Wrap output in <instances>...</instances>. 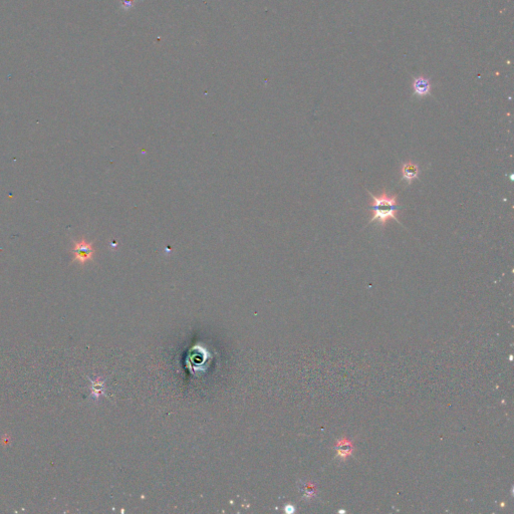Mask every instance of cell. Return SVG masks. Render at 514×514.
Masks as SVG:
<instances>
[{
    "label": "cell",
    "instance_id": "cell-4",
    "mask_svg": "<svg viewBox=\"0 0 514 514\" xmlns=\"http://www.w3.org/2000/svg\"><path fill=\"white\" fill-rule=\"evenodd\" d=\"M414 93L418 97H425L430 94L431 91V82L428 78L418 77L414 80L413 83Z\"/></svg>",
    "mask_w": 514,
    "mask_h": 514
},
{
    "label": "cell",
    "instance_id": "cell-5",
    "mask_svg": "<svg viewBox=\"0 0 514 514\" xmlns=\"http://www.w3.org/2000/svg\"><path fill=\"white\" fill-rule=\"evenodd\" d=\"M335 447H336L337 455L344 459L349 457L353 453V445L347 438H344L342 440L337 441Z\"/></svg>",
    "mask_w": 514,
    "mask_h": 514
},
{
    "label": "cell",
    "instance_id": "cell-1",
    "mask_svg": "<svg viewBox=\"0 0 514 514\" xmlns=\"http://www.w3.org/2000/svg\"><path fill=\"white\" fill-rule=\"evenodd\" d=\"M368 192L372 196V204L370 207L372 218L370 223L378 222L381 226H386L390 220H395L400 223L397 217L398 210L400 209L397 195H390L385 190L378 196L373 195L370 191Z\"/></svg>",
    "mask_w": 514,
    "mask_h": 514
},
{
    "label": "cell",
    "instance_id": "cell-2",
    "mask_svg": "<svg viewBox=\"0 0 514 514\" xmlns=\"http://www.w3.org/2000/svg\"><path fill=\"white\" fill-rule=\"evenodd\" d=\"M94 247L91 243L87 242L85 240H81L77 243H75L73 254L74 259L77 260L79 263H85L89 260H91L94 256Z\"/></svg>",
    "mask_w": 514,
    "mask_h": 514
},
{
    "label": "cell",
    "instance_id": "cell-3",
    "mask_svg": "<svg viewBox=\"0 0 514 514\" xmlns=\"http://www.w3.org/2000/svg\"><path fill=\"white\" fill-rule=\"evenodd\" d=\"M402 177L404 180L407 181L408 184H412L414 180H416L420 175V168L419 166L412 162L408 161L402 165Z\"/></svg>",
    "mask_w": 514,
    "mask_h": 514
}]
</instances>
